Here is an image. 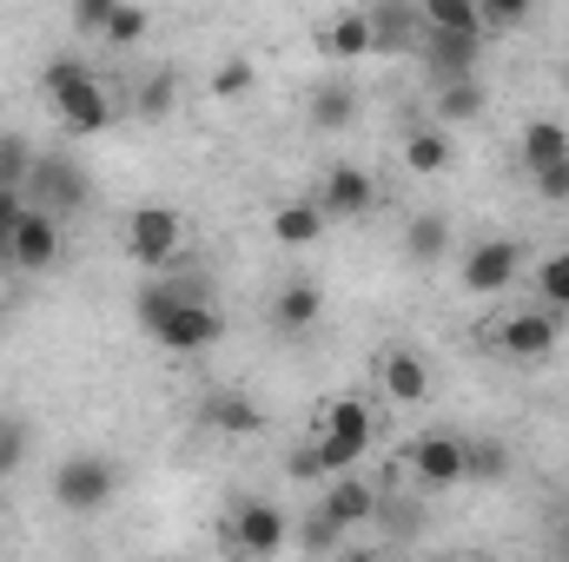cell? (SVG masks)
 <instances>
[{
    "instance_id": "6da1fadb",
    "label": "cell",
    "mask_w": 569,
    "mask_h": 562,
    "mask_svg": "<svg viewBox=\"0 0 569 562\" xmlns=\"http://www.w3.org/2000/svg\"><path fill=\"white\" fill-rule=\"evenodd\" d=\"M140 324L166 344V351H212L226 338V318L206 304L199 284H146L140 291Z\"/></svg>"
},
{
    "instance_id": "7a4b0ae2",
    "label": "cell",
    "mask_w": 569,
    "mask_h": 562,
    "mask_svg": "<svg viewBox=\"0 0 569 562\" xmlns=\"http://www.w3.org/2000/svg\"><path fill=\"white\" fill-rule=\"evenodd\" d=\"M47 100H53V113H60V127H67L73 140L113 127V100H107L100 73L80 67V60H53V67H47Z\"/></svg>"
},
{
    "instance_id": "3957f363",
    "label": "cell",
    "mask_w": 569,
    "mask_h": 562,
    "mask_svg": "<svg viewBox=\"0 0 569 562\" xmlns=\"http://www.w3.org/2000/svg\"><path fill=\"white\" fill-rule=\"evenodd\" d=\"M0 252H7L13 272H47L60 259V212H47V205L27 199V212L13 219V232L0 239Z\"/></svg>"
},
{
    "instance_id": "277c9868",
    "label": "cell",
    "mask_w": 569,
    "mask_h": 562,
    "mask_svg": "<svg viewBox=\"0 0 569 562\" xmlns=\"http://www.w3.org/2000/svg\"><path fill=\"white\" fill-rule=\"evenodd\" d=\"M179 245H186V219H179L172 205H140V212H127V252L140 259L146 272L172 265Z\"/></svg>"
},
{
    "instance_id": "5b68a950",
    "label": "cell",
    "mask_w": 569,
    "mask_h": 562,
    "mask_svg": "<svg viewBox=\"0 0 569 562\" xmlns=\"http://www.w3.org/2000/svg\"><path fill=\"white\" fill-rule=\"evenodd\" d=\"M113 463L107 456H67L60 463V476H53V496H60V510H73V516H93V510H107L113 503Z\"/></svg>"
},
{
    "instance_id": "8992f818",
    "label": "cell",
    "mask_w": 569,
    "mask_h": 562,
    "mask_svg": "<svg viewBox=\"0 0 569 562\" xmlns=\"http://www.w3.org/2000/svg\"><path fill=\"white\" fill-rule=\"evenodd\" d=\"M365 450H371V411H365L358 398H338V404L325 411V436H318V456H325V470L338 476V470H351Z\"/></svg>"
},
{
    "instance_id": "52a82bcc",
    "label": "cell",
    "mask_w": 569,
    "mask_h": 562,
    "mask_svg": "<svg viewBox=\"0 0 569 562\" xmlns=\"http://www.w3.org/2000/svg\"><path fill=\"white\" fill-rule=\"evenodd\" d=\"M557 338H563V324H557V311H550V304H543V311H510L503 324H490V344H497L503 358H523V364L550 358V351H557Z\"/></svg>"
},
{
    "instance_id": "ba28073f",
    "label": "cell",
    "mask_w": 569,
    "mask_h": 562,
    "mask_svg": "<svg viewBox=\"0 0 569 562\" xmlns=\"http://www.w3.org/2000/svg\"><path fill=\"white\" fill-rule=\"evenodd\" d=\"M284 536H291V530H284V510L279 503H259V496L239 503L232 523H226V543H232L239 556H279Z\"/></svg>"
},
{
    "instance_id": "9c48e42d",
    "label": "cell",
    "mask_w": 569,
    "mask_h": 562,
    "mask_svg": "<svg viewBox=\"0 0 569 562\" xmlns=\"http://www.w3.org/2000/svg\"><path fill=\"white\" fill-rule=\"evenodd\" d=\"M27 199L47 205V212H80V205H87V172L67 165V159H33V172H27Z\"/></svg>"
},
{
    "instance_id": "30bf717a",
    "label": "cell",
    "mask_w": 569,
    "mask_h": 562,
    "mask_svg": "<svg viewBox=\"0 0 569 562\" xmlns=\"http://www.w3.org/2000/svg\"><path fill=\"white\" fill-rule=\"evenodd\" d=\"M510 279H517V245L510 239H483V245L463 252V291L470 298H503Z\"/></svg>"
},
{
    "instance_id": "8fae6325",
    "label": "cell",
    "mask_w": 569,
    "mask_h": 562,
    "mask_svg": "<svg viewBox=\"0 0 569 562\" xmlns=\"http://www.w3.org/2000/svg\"><path fill=\"white\" fill-rule=\"evenodd\" d=\"M411 470H418V483L425 490H450V483H463L470 476V443H457V436H418L411 443Z\"/></svg>"
},
{
    "instance_id": "7c38bea8",
    "label": "cell",
    "mask_w": 569,
    "mask_h": 562,
    "mask_svg": "<svg viewBox=\"0 0 569 562\" xmlns=\"http://www.w3.org/2000/svg\"><path fill=\"white\" fill-rule=\"evenodd\" d=\"M378 384H385V398H391L398 411H411V404L430 398V364L411 351V344H391V351L378 358Z\"/></svg>"
},
{
    "instance_id": "4fadbf2b",
    "label": "cell",
    "mask_w": 569,
    "mask_h": 562,
    "mask_svg": "<svg viewBox=\"0 0 569 562\" xmlns=\"http://www.w3.org/2000/svg\"><path fill=\"white\" fill-rule=\"evenodd\" d=\"M318 205H325V219H365L378 205V185H371L365 165H331L325 185H318Z\"/></svg>"
},
{
    "instance_id": "5bb4252c",
    "label": "cell",
    "mask_w": 569,
    "mask_h": 562,
    "mask_svg": "<svg viewBox=\"0 0 569 562\" xmlns=\"http://www.w3.org/2000/svg\"><path fill=\"white\" fill-rule=\"evenodd\" d=\"M425 60L437 80H463V73H477V60H483V33H443V27H425Z\"/></svg>"
},
{
    "instance_id": "9a60e30c",
    "label": "cell",
    "mask_w": 569,
    "mask_h": 562,
    "mask_svg": "<svg viewBox=\"0 0 569 562\" xmlns=\"http://www.w3.org/2000/svg\"><path fill=\"white\" fill-rule=\"evenodd\" d=\"M371 510H378V490H371V483H358L351 470H338V476H331V490H325V503H318V516H331L338 530L365 523Z\"/></svg>"
},
{
    "instance_id": "2e32d148",
    "label": "cell",
    "mask_w": 569,
    "mask_h": 562,
    "mask_svg": "<svg viewBox=\"0 0 569 562\" xmlns=\"http://www.w3.org/2000/svg\"><path fill=\"white\" fill-rule=\"evenodd\" d=\"M371 33H378V47H425V13H418V0H378V7H371Z\"/></svg>"
},
{
    "instance_id": "e0dca14e",
    "label": "cell",
    "mask_w": 569,
    "mask_h": 562,
    "mask_svg": "<svg viewBox=\"0 0 569 562\" xmlns=\"http://www.w3.org/2000/svg\"><path fill=\"white\" fill-rule=\"evenodd\" d=\"M371 47H378L371 13H338V20L318 27V53H325V60H358V53H371Z\"/></svg>"
},
{
    "instance_id": "ac0fdd59",
    "label": "cell",
    "mask_w": 569,
    "mask_h": 562,
    "mask_svg": "<svg viewBox=\"0 0 569 562\" xmlns=\"http://www.w3.org/2000/svg\"><path fill=\"white\" fill-rule=\"evenodd\" d=\"M405 165L418 179H443L450 172V127H411L405 133Z\"/></svg>"
},
{
    "instance_id": "d6986e66",
    "label": "cell",
    "mask_w": 569,
    "mask_h": 562,
    "mask_svg": "<svg viewBox=\"0 0 569 562\" xmlns=\"http://www.w3.org/2000/svg\"><path fill=\"white\" fill-rule=\"evenodd\" d=\"M318 232H325V205L318 199H291L272 212V239L279 245H318Z\"/></svg>"
},
{
    "instance_id": "ffe728a7",
    "label": "cell",
    "mask_w": 569,
    "mask_h": 562,
    "mask_svg": "<svg viewBox=\"0 0 569 562\" xmlns=\"http://www.w3.org/2000/svg\"><path fill=\"white\" fill-rule=\"evenodd\" d=\"M483 113V87H477V73H463V80H437V127H463V120H477Z\"/></svg>"
},
{
    "instance_id": "44dd1931",
    "label": "cell",
    "mask_w": 569,
    "mask_h": 562,
    "mask_svg": "<svg viewBox=\"0 0 569 562\" xmlns=\"http://www.w3.org/2000/svg\"><path fill=\"white\" fill-rule=\"evenodd\" d=\"M351 113H358V93H351L345 80H325V87L311 93V127H318V133H345Z\"/></svg>"
},
{
    "instance_id": "7402d4cb",
    "label": "cell",
    "mask_w": 569,
    "mask_h": 562,
    "mask_svg": "<svg viewBox=\"0 0 569 562\" xmlns=\"http://www.w3.org/2000/svg\"><path fill=\"white\" fill-rule=\"evenodd\" d=\"M206 423L226 430V436H252V430H266V411L246 404V398H232V391H219V398H206Z\"/></svg>"
},
{
    "instance_id": "603a6c76",
    "label": "cell",
    "mask_w": 569,
    "mask_h": 562,
    "mask_svg": "<svg viewBox=\"0 0 569 562\" xmlns=\"http://www.w3.org/2000/svg\"><path fill=\"white\" fill-rule=\"evenodd\" d=\"M443 245H450V219H443V212H418V219L405 225V252H411L418 265H437Z\"/></svg>"
},
{
    "instance_id": "cb8c5ba5",
    "label": "cell",
    "mask_w": 569,
    "mask_h": 562,
    "mask_svg": "<svg viewBox=\"0 0 569 562\" xmlns=\"http://www.w3.org/2000/svg\"><path fill=\"white\" fill-rule=\"evenodd\" d=\"M557 159H569V133L557 120H530V127H523V165L543 172V165H557Z\"/></svg>"
},
{
    "instance_id": "d4e9b609",
    "label": "cell",
    "mask_w": 569,
    "mask_h": 562,
    "mask_svg": "<svg viewBox=\"0 0 569 562\" xmlns=\"http://www.w3.org/2000/svg\"><path fill=\"white\" fill-rule=\"evenodd\" d=\"M318 311H325L318 284H284V291H279V304H272L279 331H311V324H318Z\"/></svg>"
},
{
    "instance_id": "484cf974",
    "label": "cell",
    "mask_w": 569,
    "mask_h": 562,
    "mask_svg": "<svg viewBox=\"0 0 569 562\" xmlns=\"http://www.w3.org/2000/svg\"><path fill=\"white\" fill-rule=\"evenodd\" d=\"M418 13H425V27H443V33H483L477 0H418ZM483 40H490V33H483Z\"/></svg>"
},
{
    "instance_id": "4316f807",
    "label": "cell",
    "mask_w": 569,
    "mask_h": 562,
    "mask_svg": "<svg viewBox=\"0 0 569 562\" xmlns=\"http://www.w3.org/2000/svg\"><path fill=\"white\" fill-rule=\"evenodd\" d=\"M146 27H152V13H146V7H133V0H120V7L107 13L100 40H113V47H133V40H146Z\"/></svg>"
},
{
    "instance_id": "83f0119b",
    "label": "cell",
    "mask_w": 569,
    "mask_h": 562,
    "mask_svg": "<svg viewBox=\"0 0 569 562\" xmlns=\"http://www.w3.org/2000/svg\"><path fill=\"white\" fill-rule=\"evenodd\" d=\"M252 80H259V67H252L246 53H232V60H219V67H212V93H219V100H246V93H252Z\"/></svg>"
},
{
    "instance_id": "f1b7e54d",
    "label": "cell",
    "mask_w": 569,
    "mask_h": 562,
    "mask_svg": "<svg viewBox=\"0 0 569 562\" xmlns=\"http://www.w3.org/2000/svg\"><path fill=\"white\" fill-rule=\"evenodd\" d=\"M537 298H550V311H569V252H550L537 265Z\"/></svg>"
},
{
    "instance_id": "f546056e",
    "label": "cell",
    "mask_w": 569,
    "mask_h": 562,
    "mask_svg": "<svg viewBox=\"0 0 569 562\" xmlns=\"http://www.w3.org/2000/svg\"><path fill=\"white\" fill-rule=\"evenodd\" d=\"M530 7L537 0H477V20H483V33H510L530 20Z\"/></svg>"
},
{
    "instance_id": "4dcf8cb0",
    "label": "cell",
    "mask_w": 569,
    "mask_h": 562,
    "mask_svg": "<svg viewBox=\"0 0 569 562\" xmlns=\"http://www.w3.org/2000/svg\"><path fill=\"white\" fill-rule=\"evenodd\" d=\"M27 172H33V145L20 133H0V185H27Z\"/></svg>"
},
{
    "instance_id": "1f68e13d",
    "label": "cell",
    "mask_w": 569,
    "mask_h": 562,
    "mask_svg": "<svg viewBox=\"0 0 569 562\" xmlns=\"http://www.w3.org/2000/svg\"><path fill=\"white\" fill-rule=\"evenodd\" d=\"M133 107H140V120H166V113H172V73H152Z\"/></svg>"
},
{
    "instance_id": "d6a6232c",
    "label": "cell",
    "mask_w": 569,
    "mask_h": 562,
    "mask_svg": "<svg viewBox=\"0 0 569 562\" xmlns=\"http://www.w3.org/2000/svg\"><path fill=\"white\" fill-rule=\"evenodd\" d=\"M503 470H510L503 443H470V476H503Z\"/></svg>"
},
{
    "instance_id": "836d02e7",
    "label": "cell",
    "mask_w": 569,
    "mask_h": 562,
    "mask_svg": "<svg viewBox=\"0 0 569 562\" xmlns=\"http://www.w3.org/2000/svg\"><path fill=\"white\" fill-rule=\"evenodd\" d=\"M530 179H537V192H543V199H557V205L569 199V159L543 165V172H530Z\"/></svg>"
},
{
    "instance_id": "e575fe53",
    "label": "cell",
    "mask_w": 569,
    "mask_h": 562,
    "mask_svg": "<svg viewBox=\"0 0 569 562\" xmlns=\"http://www.w3.org/2000/svg\"><path fill=\"white\" fill-rule=\"evenodd\" d=\"M113 7H120V0H73V27H80V33H100Z\"/></svg>"
},
{
    "instance_id": "d590c367",
    "label": "cell",
    "mask_w": 569,
    "mask_h": 562,
    "mask_svg": "<svg viewBox=\"0 0 569 562\" xmlns=\"http://www.w3.org/2000/svg\"><path fill=\"white\" fill-rule=\"evenodd\" d=\"M291 476H298V483H318V476H331V470H325V456H318V443L291 450Z\"/></svg>"
},
{
    "instance_id": "8d00e7d4",
    "label": "cell",
    "mask_w": 569,
    "mask_h": 562,
    "mask_svg": "<svg viewBox=\"0 0 569 562\" xmlns=\"http://www.w3.org/2000/svg\"><path fill=\"white\" fill-rule=\"evenodd\" d=\"M20 450H27V430H20V423H0V476L20 463Z\"/></svg>"
},
{
    "instance_id": "74e56055",
    "label": "cell",
    "mask_w": 569,
    "mask_h": 562,
    "mask_svg": "<svg viewBox=\"0 0 569 562\" xmlns=\"http://www.w3.org/2000/svg\"><path fill=\"white\" fill-rule=\"evenodd\" d=\"M27 212V185H0V239L13 232V219Z\"/></svg>"
},
{
    "instance_id": "f35d334b",
    "label": "cell",
    "mask_w": 569,
    "mask_h": 562,
    "mask_svg": "<svg viewBox=\"0 0 569 562\" xmlns=\"http://www.w3.org/2000/svg\"><path fill=\"white\" fill-rule=\"evenodd\" d=\"M7 272H13V265H7V252H0V284H7Z\"/></svg>"
},
{
    "instance_id": "ab89813d",
    "label": "cell",
    "mask_w": 569,
    "mask_h": 562,
    "mask_svg": "<svg viewBox=\"0 0 569 562\" xmlns=\"http://www.w3.org/2000/svg\"><path fill=\"white\" fill-rule=\"evenodd\" d=\"M563 550H569V523H563Z\"/></svg>"
},
{
    "instance_id": "60d3db41",
    "label": "cell",
    "mask_w": 569,
    "mask_h": 562,
    "mask_svg": "<svg viewBox=\"0 0 569 562\" xmlns=\"http://www.w3.org/2000/svg\"><path fill=\"white\" fill-rule=\"evenodd\" d=\"M563 87H569V67H563Z\"/></svg>"
}]
</instances>
